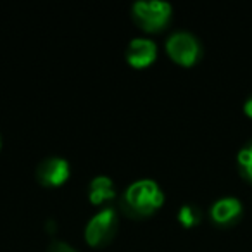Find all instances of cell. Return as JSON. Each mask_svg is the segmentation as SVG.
Listing matches in <instances>:
<instances>
[{"mask_svg":"<svg viewBox=\"0 0 252 252\" xmlns=\"http://www.w3.org/2000/svg\"><path fill=\"white\" fill-rule=\"evenodd\" d=\"M69 162L63 158L45 159V161L40 162L38 169H36L38 182L45 187H50V189H57V187L64 185L69 180Z\"/></svg>","mask_w":252,"mask_h":252,"instance_id":"5","label":"cell"},{"mask_svg":"<svg viewBox=\"0 0 252 252\" xmlns=\"http://www.w3.org/2000/svg\"><path fill=\"white\" fill-rule=\"evenodd\" d=\"M47 252H80L76 251V249L73 247V245L66 244V242H52V244L49 245V251Z\"/></svg>","mask_w":252,"mask_h":252,"instance_id":"11","label":"cell"},{"mask_svg":"<svg viewBox=\"0 0 252 252\" xmlns=\"http://www.w3.org/2000/svg\"><path fill=\"white\" fill-rule=\"evenodd\" d=\"M200 218H202V214H200L199 207L195 206H183L178 211V221L185 228H193L195 224H199Z\"/></svg>","mask_w":252,"mask_h":252,"instance_id":"9","label":"cell"},{"mask_svg":"<svg viewBox=\"0 0 252 252\" xmlns=\"http://www.w3.org/2000/svg\"><path fill=\"white\" fill-rule=\"evenodd\" d=\"M242 214V202L235 197H224L213 204L211 207V218L216 224L226 226L238 220Z\"/></svg>","mask_w":252,"mask_h":252,"instance_id":"7","label":"cell"},{"mask_svg":"<svg viewBox=\"0 0 252 252\" xmlns=\"http://www.w3.org/2000/svg\"><path fill=\"white\" fill-rule=\"evenodd\" d=\"M118 231V214L111 207L98 211L85 226V240L90 247L107 245Z\"/></svg>","mask_w":252,"mask_h":252,"instance_id":"3","label":"cell"},{"mask_svg":"<svg viewBox=\"0 0 252 252\" xmlns=\"http://www.w3.org/2000/svg\"><path fill=\"white\" fill-rule=\"evenodd\" d=\"M0 149H2V138H0Z\"/></svg>","mask_w":252,"mask_h":252,"instance_id":"13","label":"cell"},{"mask_svg":"<svg viewBox=\"0 0 252 252\" xmlns=\"http://www.w3.org/2000/svg\"><path fill=\"white\" fill-rule=\"evenodd\" d=\"M171 5L161 0H142L131 7V16L135 23L145 33H159L169 25L171 19Z\"/></svg>","mask_w":252,"mask_h":252,"instance_id":"2","label":"cell"},{"mask_svg":"<svg viewBox=\"0 0 252 252\" xmlns=\"http://www.w3.org/2000/svg\"><path fill=\"white\" fill-rule=\"evenodd\" d=\"M244 111H245V114H247L249 118H252V95L247 98V100H245V104H244Z\"/></svg>","mask_w":252,"mask_h":252,"instance_id":"12","label":"cell"},{"mask_svg":"<svg viewBox=\"0 0 252 252\" xmlns=\"http://www.w3.org/2000/svg\"><path fill=\"white\" fill-rule=\"evenodd\" d=\"M116 197L114 183L109 176H95L88 185V200L92 206H102Z\"/></svg>","mask_w":252,"mask_h":252,"instance_id":"8","label":"cell"},{"mask_svg":"<svg viewBox=\"0 0 252 252\" xmlns=\"http://www.w3.org/2000/svg\"><path fill=\"white\" fill-rule=\"evenodd\" d=\"M166 54L173 63L183 67H192L200 57V45L193 35L178 32L169 36L166 42Z\"/></svg>","mask_w":252,"mask_h":252,"instance_id":"4","label":"cell"},{"mask_svg":"<svg viewBox=\"0 0 252 252\" xmlns=\"http://www.w3.org/2000/svg\"><path fill=\"white\" fill-rule=\"evenodd\" d=\"M164 204V192L154 180H138L126 189L123 207L135 218H147L158 213Z\"/></svg>","mask_w":252,"mask_h":252,"instance_id":"1","label":"cell"},{"mask_svg":"<svg viewBox=\"0 0 252 252\" xmlns=\"http://www.w3.org/2000/svg\"><path fill=\"white\" fill-rule=\"evenodd\" d=\"M238 164L245 176L252 182V144H249L247 147H244L238 152Z\"/></svg>","mask_w":252,"mask_h":252,"instance_id":"10","label":"cell"},{"mask_svg":"<svg viewBox=\"0 0 252 252\" xmlns=\"http://www.w3.org/2000/svg\"><path fill=\"white\" fill-rule=\"evenodd\" d=\"M125 57L133 69H147L158 59V45L151 38H133L126 47Z\"/></svg>","mask_w":252,"mask_h":252,"instance_id":"6","label":"cell"}]
</instances>
